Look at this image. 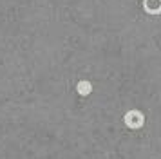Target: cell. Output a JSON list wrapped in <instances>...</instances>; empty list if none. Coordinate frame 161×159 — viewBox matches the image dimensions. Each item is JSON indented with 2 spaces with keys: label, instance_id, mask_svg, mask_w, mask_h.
I'll list each match as a JSON object with an SVG mask.
<instances>
[{
  "label": "cell",
  "instance_id": "7a4b0ae2",
  "mask_svg": "<svg viewBox=\"0 0 161 159\" xmlns=\"http://www.w3.org/2000/svg\"><path fill=\"white\" fill-rule=\"evenodd\" d=\"M143 7L148 14H159L161 13V0H143Z\"/></svg>",
  "mask_w": 161,
  "mask_h": 159
},
{
  "label": "cell",
  "instance_id": "3957f363",
  "mask_svg": "<svg viewBox=\"0 0 161 159\" xmlns=\"http://www.w3.org/2000/svg\"><path fill=\"white\" fill-rule=\"evenodd\" d=\"M91 89H92V87H91V83H89V81H80V83H78V92L83 94V96L91 92Z\"/></svg>",
  "mask_w": 161,
  "mask_h": 159
},
{
  "label": "cell",
  "instance_id": "6da1fadb",
  "mask_svg": "<svg viewBox=\"0 0 161 159\" xmlns=\"http://www.w3.org/2000/svg\"><path fill=\"white\" fill-rule=\"evenodd\" d=\"M143 121H145V118H143V114L139 110H130V112H127V116H125V123L130 129H141L143 127Z\"/></svg>",
  "mask_w": 161,
  "mask_h": 159
}]
</instances>
